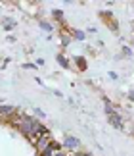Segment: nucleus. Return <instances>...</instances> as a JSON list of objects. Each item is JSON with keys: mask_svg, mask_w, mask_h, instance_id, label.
Listing matches in <instances>:
<instances>
[{"mask_svg": "<svg viewBox=\"0 0 134 156\" xmlns=\"http://www.w3.org/2000/svg\"><path fill=\"white\" fill-rule=\"evenodd\" d=\"M69 33H71V35H73L75 39H79V41H84V33H82V31H77V29H71Z\"/></svg>", "mask_w": 134, "mask_h": 156, "instance_id": "39448f33", "label": "nucleus"}, {"mask_svg": "<svg viewBox=\"0 0 134 156\" xmlns=\"http://www.w3.org/2000/svg\"><path fill=\"white\" fill-rule=\"evenodd\" d=\"M100 17H103V20H107L106 23H107V27L109 29H113V31H119V23H117V20L109 14V12H100Z\"/></svg>", "mask_w": 134, "mask_h": 156, "instance_id": "f03ea898", "label": "nucleus"}, {"mask_svg": "<svg viewBox=\"0 0 134 156\" xmlns=\"http://www.w3.org/2000/svg\"><path fill=\"white\" fill-rule=\"evenodd\" d=\"M50 145H52V139H50V135H48V131H46V133H42V135L39 137V141H36V145H35V147H36V152H39V154L44 152Z\"/></svg>", "mask_w": 134, "mask_h": 156, "instance_id": "f257e3e1", "label": "nucleus"}, {"mask_svg": "<svg viewBox=\"0 0 134 156\" xmlns=\"http://www.w3.org/2000/svg\"><path fill=\"white\" fill-rule=\"evenodd\" d=\"M35 114H36V116H39V118H44V116H46V114H44V112H42V110H40V108H35Z\"/></svg>", "mask_w": 134, "mask_h": 156, "instance_id": "1a4fd4ad", "label": "nucleus"}, {"mask_svg": "<svg viewBox=\"0 0 134 156\" xmlns=\"http://www.w3.org/2000/svg\"><path fill=\"white\" fill-rule=\"evenodd\" d=\"M65 148H69V151H77L79 148V145H81V141L79 139H75V137H65Z\"/></svg>", "mask_w": 134, "mask_h": 156, "instance_id": "7ed1b4c3", "label": "nucleus"}, {"mask_svg": "<svg viewBox=\"0 0 134 156\" xmlns=\"http://www.w3.org/2000/svg\"><path fill=\"white\" fill-rule=\"evenodd\" d=\"M58 62H59V64H62V66H63V68H69V60H65V58L62 56V54H59V56H58Z\"/></svg>", "mask_w": 134, "mask_h": 156, "instance_id": "423d86ee", "label": "nucleus"}, {"mask_svg": "<svg viewBox=\"0 0 134 156\" xmlns=\"http://www.w3.org/2000/svg\"><path fill=\"white\" fill-rule=\"evenodd\" d=\"M73 62L77 64V69H81V71H84V69H86V60H84V58H81V56H77L75 60H73Z\"/></svg>", "mask_w": 134, "mask_h": 156, "instance_id": "20e7f679", "label": "nucleus"}, {"mask_svg": "<svg viewBox=\"0 0 134 156\" xmlns=\"http://www.w3.org/2000/svg\"><path fill=\"white\" fill-rule=\"evenodd\" d=\"M40 27L44 29V31H52V29H54V27L50 25V23H46V21H40Z\"/></svg>", "mask_w": 134, "mask_h": 156, "instance_id": "0eeeda50", "label": "nucleus"}, {"mask_svg": "<svg viewBox=\"0 0 134 156\" xmlns=\"http://www.w3.org/2000/svg\"><path fill=\"white\" fill-rule=\"evenodd\" d=\"M23 68H25V69H35L36 66H33V64H23Z\"/></svg>", "mask_w": 134, "mask_h": 156, "instance_id": "9d476101", "label": "nucleus"}, {"mask_svg": "<svg viewBox=\"0 0 134 156\" xmlns=\"http://www.w3.org/2000/svg\"><path fill=\"white\" fill-rule=\"evenodd\" d=\"M4 27H6V29H12V27H15L14 20H6V21H4Z\"/></svg>", "mask_w": 134, "mask_h": 156, "instance_id": "6e6552de", "label": "nucleus"}]
</instances>
